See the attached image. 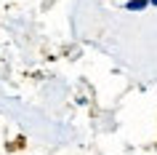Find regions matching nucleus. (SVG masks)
<instances>
[{
    "mask_svg": "<svg viewBox=\"0 0 157 155\" xmlns=\"http://www.w3.org/2000/svg\"><path fill=\"white\" fill-rule=\"evenodd\" d=\"M152 3L149 0H128L125 3V11H144V8H149Z\"/></svg>",
    "mask_w": 157,
    "mask_h": 155,
    "instance_id": "nucleus-1",
    "label": "nucleus"
},
{
    "mask_svg": "<svg viewBox=\"0 0 157 155\" xmlns=\"http://www.w3.org/2000/svg\"><path fill=\"white\" fill-rule=\"evenodd\" d=\"M149 3H152V6H155V8H157V0H149Z\"/></svg>",
    "mask_w": 157,
    "mask_h": 155,
    "instance_id": "nucleus-2",
    "label": "nucleus"
}]
</instances>
